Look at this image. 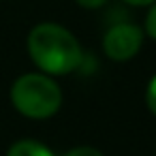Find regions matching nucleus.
Instances as JSON below:
<instances>
[{
	"label": "nucleus",
	"mask_w": 156,
	"mask_h": 156,
	"mask_svg": "<svg viewBox=\"0 0 156 156\" xmlns=\"http://www.w3.org/2000/svg\"><path fill=\"white\" fill-rule=\"evenodd\" d=\"M28 54L34 66L49 75L62 77L77 71L83 62V49L77 37L54 22H41L28 32Z\"/></svg>",
	"instance_id": "obj_1"
},
{
	"label": "nucleus",
	"mask_w": 156,
	"mask_h": 156,
	"mask_svg": "<svg viewBox=\"0 0 156 156\" xmlns=\"http://www.w3.org/2000/svg\"><path fill=\"white\" fill-rule=\"evenodd\" d=\"M11 105L17 113L28 120H49L54 118L64 101L62 88L56 77H49L41 71L20 75L11 86Z\"/></svg>",
	"instance_id": "obj_2"
},
{
	"label": "nucleus",
	"mask_w": 156,
	"mask_h": 156,
	"mask_svg": "<svg viewBox=\"0 0 156 156\" xmlns=\"http://www.w3.org/2000/svg\"><path fill=\"white\" fill-rule=\"evenodd\" d=\"M143 28L133 22H118L103 34V51L113 62L133 60L143 45Z\"/></svg>",
	"instance_id": "obj_3"
},
{
	"label": "nucleus",
	"mask_w": 156,
	"mask_h": 156,
	"mask_svg": "<svg viewBox=\"0 0 156 156\" xmlns=\"http://www.w3.org/2000/svg\"><path fill=\"white\" fill-rule=\"evenodd\" d=\"M7 156H56V154L43 141H37V139H20V141L11 143V147L7 150Z\"/></svg>",
	"instance_id": "obj_4"
},
{
	"label": "nucleus",
	"mask_w": 156,
	"mask_h": 156,
	"mask_svg": "<svg viewBox=\"0 0 156 156\" xmlns=\"http://www.w3.org/2000/svg\"><path fill=\"white\" fill-rule=\"evenodd\" d=\"M143 34H147L152 41H156V2L147 7V15L143 20Z\"/></svg>",
	"instance_id": "obj_5"
},
{
	"label": "nucleus",
	"mask_w": 156,
	"mask_h": 156,
	"mask_svg": "<svg viewBox=\"0 0 156 156\" xmlns=\"http://www.w3.org/2000/svg\"><path fill=\"white\" fill-rule=\"evenodd\" d=\"M62 156H105V154L98 147H92V145H77V147L66 150Z\"/></svg>",
	"instance_id": "obj_6"
},
{
	"label": "nucleus",
	"mask_w": 156,
	"mask_h": 156,
	"mask_svg": "<svg viewBox=\"0 0 156 156\" xmlns=\"http://www.w3.org/2000/svg\"><path fill=\"white\" fill-rule=\"evenodd\" d=\"M145 105H147L150 113L156 115V73H154V77L150 79L147 88H145Z\"/></svg>",
	"instance_id": "obj_7"
},
{
	"label": "nucleus",
	"mask_w": 156,
	"mask_h": 156,
	"mask_svg": "<svg viewBox=\"0 0 156 156\" xmlns=\"http://www.w3.org/2000/svg\"><path fill=\"white\" fill-rule=\"evenodd\" d=\"M75 2L79 5V7H83V9H90V11H94V9H101V7H105L109 0H75Z\"/></svg>",
	"instance_id": "obj_8"
},
{
	"label": "nucleus",
	"mask_w": 156,
	"mask_h": 156,
	"mask_svg": "<svg viewBox=\"0 0 156 156\" xmlns=\"http://www.w3.org/2000/svg\"><path fill=\"white\" fill-rule=\"evenodd\" d=\"M122 2H126L130 7H150L152 2H156V0H122Z\"/></svg>",
	"instance_id": "obj_9"
}]
</instances>
